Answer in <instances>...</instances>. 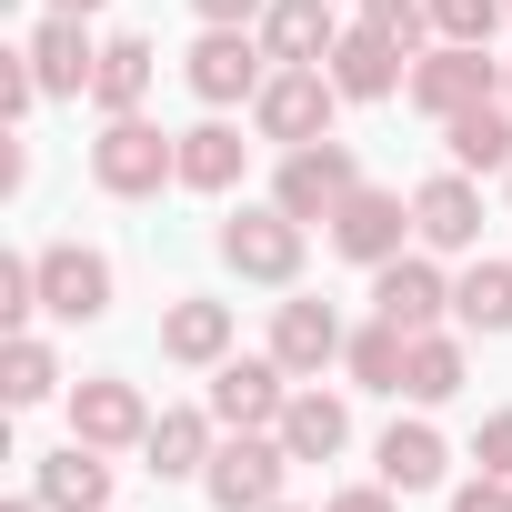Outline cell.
<instances>
[{
	"mask_svg": "<svg viewBox=\"0 0 512 512\" xmlns=\"http://www.w3.org/2000/svg\"><path fill=\"white\" fill-rule=\"evenodd\" d=\"M91 181H101L111 201H151L161 181H181V141H171L161 121L121 111V121H101V141H91Z\"/></svg>",
	"mask_w": 512,
	"mask_h": 512,
	"instance_id": "1",
	"label": "cell"
},
{
	"mask_svg": "<svg viewBox=\"0 0 512 512\" xmlns=\"http://www.w3.org/2000/svg\"><path fill=\"white\" fill-rule=\"evenodd\" d=\"M302 231L312 221H292L282 201H241L231 221H221V272H241V282H302Z\"/></svg>",
	"mask_w": 512,
	"mask_h": 512,
	"instance_id": "2",
	"label": "cell"
},
{
	"mask_svg": "<svg viewBox=\"0 0 512 512\" xmlns=\"http://www.w3.org/2000/svg\"><path fill=\"white\" fill-rule=\"evenodd\" d=\"M282 61L262 51V31H221V21H201V41H191V61H181V81L211 101V111H231V101H262V81H272Z\"/></svg>",
	"mask_w": 512,
	"mask_h": 512,
	"instance_id": "3",
	"label": "cell"
},
{
	"mask_svg": "<svg viewBox=\"0 0 512 512\" xmlns=\"http://www.w3.org/2000/svg\"><path fill=\"white\" fill-rule=\"evenodd\" d=\"M282 472H292L282 432H231V442L211 452L201 492H211V512H272V502H282Z\"/></svg>",
	"mask_w": 512,
	"mask_h": 512,
	"instance_id": "4",
	"label": "cell"
},
{
	"mask_svg": "<svg viewBox=\"0 0 512 512\" xmlns=\"http://www.w3.org/2000/svg\"><path fill=\"white\" fill-rule=\"evenodd\" d=\"M412 111H432V121H462L472 101H502V61L492 51H472V41H442V51H422L412 61Z\"/></svg>",
	"mask_w": 512,
	"mask_h": 512,
	"instance_id": "5",
	"label": "cell"
},
{
	"mask_svg": "<svg viewBox=\"0 0 512 512\" xmlns=\"http://www.w3.org/2000/svg\"><path fill=\"white\" fill-rule=\"evenodd\" d=\"M332 111H342L332 71H272L262 101H251V131L282 141V151H302V141H332Z\"/></svg>",
	"mask_w": 512,
	"mask_h": 512,
	"instance_id": "6",
	"label": "cell"
},
{
	"mask_svg": "<svg viewBox=\"0 0 512 512\" xmlns=\"http://www.w3.org/2000/svg\"><path fill=\"white\" fill-rule=\"evenodd\" d=\"M352 191H362V161H352V141H302V151H282V181H272V201H282L292 221H332Z\"/></svg>",
	"mask_w": 512,
	"mask_h": 512,
	"instance_id": "7",
	"label": "cell"
},
{
	"mask_svg": "<svg viewBox=\"0 0 512 512\" xmlns=\"http://www.w3.org/2000/svg\"><path fill=\"white\" fill-rule=\"evenodd\" d=\"M151 402H141V382H121V372H91L81 392H71V432L91 442V452H131V442H151Z\"/></svg>",
	"mask_w": 512,
	"mask_h": 512,
	"instance_id": "8",
	"label": "cell"
},
{
	"mask_svg": "<svg viewBox=\"0 0 512 512\" xmlns=\"http://www.w3.org/2000/svg\"><path fill=\"white\" fill-rule=\"evenodd\" d=\"M41 262V312L51 322H101L111 312V262L91 241H51V251H31Z\"/></svg>",
	"mask_w": 512,
	"mask_h": 512,
	"instance_id": "9",
	"label": "cell"
},
{
	"mask_svg": "<svg viewBox=\"0 0 512 512\" xmlns=\"http://www.w3.org/2000/svg\"><path fill=\"white\" fill-rule=\"evenodd\" d=\"M322 231H332V251H342V262L382 272L392 251H402V231H412V201H402V191H372V181H362V191H352V201H342V211H332Z\"/></svg>",
	"mask_w": 512,
	"mask_h": 512,
	"instance_id": "10",
	"label": "cell"
},
{
	"mask_svg": "<svg viewBox=\"0 0 512 512\" xmlns=\"http://www.w3.org/2000/svg\"><path fill=\"white\" fill-rule=\"evenodd\" d=\"M342 352H352V332H342L332 302H282V312H272V362H282L292 382H322Z\"/></svg>",
	"mask_w": 512,
	"mask_h": 512,
	"instance_id": "11",
	"label": "cell"
},
{
	"mask_svg": "<svg viewBox=\"0 0 512 512\" xmlns=\"http://www.w3.org/2000/svg\"><path fill=\"white\" fill-rule=\"evenodd\" d=\"M282 402H292V372H282L272 352H262V362H221V372H211V412H221V432H272Z\"/></svg>",
	"mask_w": 512,
	"mask_h": 512,
	"instance_id": "12",
	"label": "cell"
},
{
	"mask_svg": "<svg viewBox=\"0 0 512 512\" xmlns=\"http://www.w3.org/2000/svg\"><path fill=\"white\" fill-rule=\"evenodd\" d=\"M372 312H382V322H402V332H432V322L452 312L442 262H422V251H392V262L372 272Z\"/></svg>",
	"mask_w": 512,
	"mask_h": 512,
	"instance_id": "13",
	"label": "cell"
},
{
	"mask_svg": "<svg viewBox=\"0 0 512 512\" xmlns=\"http://www.w3.org/2000/svg\"><path fill=\"white\" fill-rule=\"evenodd\" d=\"M21 51H31V71H41V91H51V101H81V91H91V71H101V41H91L71 11H41Z\"/></svg>",
	"mask_w": 512,
	"mask_h": 512,
	"instance_id": "14",
	"label": "cell"
},
{
	"mask_svg": "<svg viewBox=\"0 0 512 512\" xmlns=\"http://www.w3.org/2000/svg\"><path fill=\"white\" fill-rule=\"evenodd\" d=\"M322 71H332V91H342V101H392V91L412 81V51H402V41H382L372 21H352V31H342V51H332Z\"/></svg>",
	"mask_w": 512,
	"mask_h": 512,
	"instance_id": "15",
	"label": "cell"
},
{
	"mask_svg": "<svg viewBox=\"0 0 512 512\" xmlns=\"http://www.w3.org/2000/svg\"><path fill=\"white\" fill-rule=\"evenodd\" d=\"M262 51H272L282 71H322V61L342 51L332 0H272V11H262Z\"/></svg>",
	"mask_w": 512,
	"mask_h": 512,
	"instance_id": "16",
	"label": "cell"
},
{
	"mask_svg": "<svg viewBox=\"0 0 512 512\" xmlns=\"http://www.w3.org/2000/svg\"><path fill=\"white\" fill-rule=\"evenodd\" d=\"M412 231H422L432 251H472V241H482V191H472V171H432V181L412 191Z\"/></svg>",
	"mask_w": 512,
	"mask_h": 512,
	"instance_id": "17",
	"label": "cell"
},
{
	"mask_svg": "<svg viewBox=\"0 0 512 512\" xmlns=\"http://www.w3.org/2000/svg\"><path fill=\"white\" fill-rule=\"evenodd\" d=\"M31 492L51 502V512H111V462L71 432L61 452H41V472H31Z\"/></svg>",
	"mask_w": 512,
	"mask_h": 512,
	"instance_id": "18",
	"label": "cell"
},
{
	"mask_svg": "<svg viewBox=\"0 0 512 512\" xmlns=\"http://www.w3.org/2000/svg\"><path fill=\"white\" fill-rule=\"evenodd\" d=\"M161 352H171L181 372H221V362H231V302H201V292L171 302V312H161Z\"/></svg>",
	"mask_w": 512,
	"mask_h": 512,
	"instance_id": "19",
	"label": "cell"
},
{
	"mask_svg": "<svg viewBox=\"0 0 512 512\" xmlns=\"http://www.w3.org/2000/svg\"><path fill=\"white\" fill-rule=\"evenodd\" d=\"M272 432H282V452H292V462H332V452L352 442V412H342L322 382H292V402H282V422H272Z\"/></svg>",
	"mask_w": 512,
	"mask_h": 512,
	"instance_id": "20",
	"label": "cell"
},
{
	"mask_svg": "<svg viewBox=\"0 0 512 512\" xmlns=\"http://www.w3.org/2000/svg\"><path fill=\"white\" fill-rule=\"evenodd\" d=\"M151 71H161V51H151L141 31H111V41H101V71H91V101H101V121L141 111V101H151Z\"/></svg>",
	"mask_w": 512,
	"mask_h": 512,
	"instance_id": "21",
	"label": "cell"
},
{
	"mask_svg": "<svg viewBox=\"0 0 512 512\" xmlns=\"http://www.w3.org/2000/svg\"><path fill=\"white\" fill-rule=\"evenodd\" d=\"M211 432H221V412H161L151 442H141V452H151V482H201L211 452H221Z\"/></svg>",
	"mask_w": 512,
	"mask_h": 512,
	"instance_id": "22",
	"label": "cell"
},
{
	"mask_svg": "<svg viewBox=\"0 0 512 512\" xmlns=\"http://www.w3.org/2000/svg\"><path fill=\"white\" fill-rule=\"evenodd\" d=\"M372 462H382V482H392V492H432V482L452 472V452H442V432H432V422H392Z\"/></svg>",
	"mask_w": 512,
	"mask_h": 512,
	"instance_id": "23",
	"label": "cell"
},
{
	"mask_svg": "<svg viewBox=\"0 0 512 512\" xmlns=\"http://www.w3.org/2000/svg\"><path fill=\"white\" fill-rule=\"evenodd\" d=\"M452 171H512V101H472L462 121H442Z\"/></svg>",
	"mask_w": 512,
	"mask_h": 512,
	"instance_id": "24",
	"label": "cell"
},
{
	"mask_svg": "<svg viewBox=\"0 0 512 512\" xmlns=\"http://www.w3.org/2000/svg\"><path fill=\"white\" fill-rule=\"evenodd\" d=\"M241 161H251V141H241L231 121L181 131V191H231V181H241Z\"/></svg>",
	"mask_w": 512,
	"mask_h": 512,
	"instance_id": "25",
	"label": "cell"
},
{
	"mask_svg": "<svg viewBox=\"0 0 512 512\" xmlns=\"http://www.w3.org/2000/svg\"><path fill=\"white\" fill-rule=\"evenodd\" d=\"M342 372H352L362 392H402V372H412V332L372 312V322L352 332V352H342Z\"/></svg>",
	"mask_w": 512,
	"mask_h": 512,
	"instance_id": "26",
	"label": "cell"
},
{
	"mask_svg": "<svg viewBox=\"0 0 512 512\" xmlns=\"http://www.w3.org/2000/svg\"><path fill=\"white\" fill-rule=\"evenodd\" d=\"M452 322H462V332H482V342H492V332H512V262H472V272L452 282Z\"/></svg>",
	"mask_w": 512,
	"mask_h": 512,
	"instance_id": "27",
	"label": "cell"
},
{
	"mask_svg": "<svg viewBox=\"0 0 512 512\" xmlns=\"http://www.w3.org/2000/svg\"><path fill=\"white\" fill-rule=\"evenodd\" d=\"M51 392H61V352H51L41 332H11V352H0V402L31 412V402H51Z\"/></svg>",
	"mask_w": 512,
	"mask_h": 512,
	"instance_id": "28",
	"label": "cell"
},
{
	"mask_svg": "<svg viewBox=\"0 0 512 512\" xmlns=\"http://www.w3.org/2000/svg\"><path fill=\"white\" fill-rule=\"evenodd\" d=\"M402 392H412V402H452V392H462V332H442V322L412 332V372H402Z\"/></svg>",
	"mask_w": 512,
	"mask_h": 512,
	"instance_id": "29",
	"label": "cell"
},
{
	"mask_svg": "<svg viewBox=\"0 0 512 512\" xmlns=\"http://www.w3.org/2000/svg\"><path fill=\"white\" fill-rule=\"evenodd\" d=\"M502 21H512L502 0H432V41H472V51H492Z\"/></svg>",
	"mask_w": 512,
	"mask_h": 512,
	"instance_id": "30",
	"label": "cell"
},
{
	"mask_svg": "<svg viewBox=\"0 0 512 512\" xmlns=\"http://www.w3.org/2000/svg\"><path fill=\"white\" fill-rule=\"evenodd\" d=\"M362 21H372L382 41H402V51H422V41H432V0H362Z\"/></svg>",
	"mask_w": 512,
	"mask_h": 512,
	"instance_id": "31",
	"label": "cell"
},
{
	"mask_svg": "<svg viewBox=\"0 0 512 512\" xmlns=\"http://www.w3.org/2000/svg\"><path fill=\"white\" fill-rule=\"evenodd\" d=\"M31 312H41V262H0V322L31 332Z\"/></svg>",
	"mask_w": 512,
	"mask_h": 512,
	"instance_id": "32",
	"label": "cell"
},
{
	"mask_svg": "<svg viewBox=\"0 0 512 512\" xmlns=\"http://www.w3.org/2000/svg\"><path fill=\"white\" fill-rule=\"evenodd\" d=\"M31 101H51V91H41V71H31V51H0V121H21Z\"/></svg>",
	"mask_w": 512,
	"mask_h": 512,
	"instance_id": "33",
	"label": "cell"
},
{
	"mask_svg": "<svg viewBox=\"0 0 512 512\" xmlns=\"http://www.w3.org/2000/svg\"><path fill=\"white\" fill-rule=\"evenodd\" d=\"M472 462L512 482V412H492V422H482V442H472Z\"/></svg>",
	"mask_w": 512,
	"mask_h": 512,
	"instance_id": "34",
	"label": "cell"
},
{
	"mask_svg": "<svg viewBox=\"0 0 512 512\" xmlns=\"http://www.w3.org/2000/svg\"><path fill=\"white\" fill-rule=\"evenodd\" d=\"M191 11H201V21H221V31H262L272 0H191Z\"/></svg>",
	"mask_w": 512,
	"mask_h": 512,
	"instance_id": "35",
	"label": "cell"
},
{
	"mask_svg": "<svg viewBox=\"0 0 512 512\" xmlns=\"http://www.w3.org/2000/svg\"><path fill=\"white\" fill-rule=\"evenodd\" d=\"M452 512H512V482H502V472H482V482H462V492H452Z\"/></svg>",
	"mask_w": 512,
	"mask_h": 512,
	"instance_id": "36",
	"label": "cell"
},
{
	"mask_svg": "<svg viewBox=\"0 0 512 512\" xmlns=\"http://www.w3.org/2000/svg\"><path fill=\"white\" fill-rule=\"evenodd\" d=\"M322 512H392V482H362V492H332Z\"/></svg>",
	"mask_w": 512,
	"mask_h": 512,
	"instance_id": "37",
	"label": "cell"
},
{
	"mask_svg": "<svg viewBox=\"0 0 512 512\" xmlns=\"http://www.w3.org/2000/svg\"><path fill=\"white\" fill-rule=\"evenodd\" d=\"M41 11H71V21H91V11H101V0H41Z\"/></svg>",
	"mask_w": 512,
	"mask_h": 512,
	"instance_id": "38",
	"label": "cell"
},
{
	"mask_svg": "<svg viewBox=\"0 0 512 512\" xmlns=\"http://www.w3.org/2000/svg\"><path fill=\"white\" fill-rule=\"evenodd\" d=\"M0 512H51V502H41V492H21V502H0Z\"/></svg>",
	"mask_w": 512,
	"mask_h": 512,
	"instance_id": "39",
	"label": "cell"
},
{
	"mask_svg": "<svg viewBox=\"0 0 512 512\" xmlns=\"http://www.w3.org/2000/svg\"><path fill=\"white\" fill-rule=\"evenodd\" d=\"M502 101H512V61H502Z\"/></svg>",
	"mask_w": 512,
	"mask_h": 512,
	"instance_id": "40",
	"label": "cell"
},
{
	"mask_svg": "<svg viewBox=\"0 0 512 512\" xmlns=\"http://www.w3.org/2000/svg\"><path fill=\"white\" fill-rule=\"evenodd\" d=\"M272 512H292V502H272Z\"/></svg>",
	"mask_w": 512,
	"mask_h": 512,
	"instance_id": "41",
	"label": "cell"
},
{
	"mask_svg": "<svg viewBox=\"0 0 512 512\" xmlns=\"http://www.w3.org/2000/svg\"><path fill=\"white\" fill-rule=\"evenodd\" d=\"M502 191H512V171H502Z\"/></svg>",
	"mask_w": 512,
	"mask_h": 512,
	"instance_id": "42",
	"label": "cell"
},
{
	"mask_svg": "<svg viewBox=\"0 0 512 512\" xmlns=\"http://www.w3.org/2000/svg\"><path fill=\"white\" fill-rule=\"evenodd\" d=\"M502 11H512V0H502Z\"/></svg>",
	"mask_w": 512,
	"mask_h": 512,
	"instance_id": "43",
	"label": "cell"
}]
</instances>
